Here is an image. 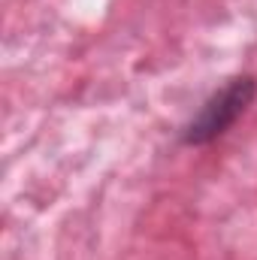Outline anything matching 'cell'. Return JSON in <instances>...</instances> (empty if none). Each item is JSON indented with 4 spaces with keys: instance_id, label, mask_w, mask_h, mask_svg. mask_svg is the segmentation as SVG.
Segmentation results:
<instances>
[{
    "instance_id": "obj_1",
    "label": "cell",
    "mask_w": 257,
    "mask_h": 260,
    "mask_svg": "<svg viewBox=\"0 0 257 260\" xmlns=\"http://www.w3.org/2000/svg\"><path fill=\"white\" fill-rule=\"evenodd\" d=\"M257 97V79L254 76H233L227 85H221L194 115L182 130V142L185 145H206L218 136H224L233 127L245 109L254 103Z\"/></svg>"
}]
</instances>
